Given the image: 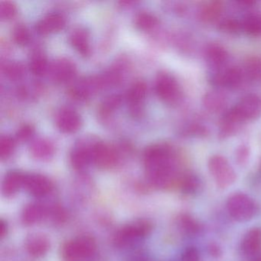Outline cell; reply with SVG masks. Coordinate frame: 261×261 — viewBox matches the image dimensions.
<instances>
[{"instance_id":"cell-43","label":"cell","mask_w":261,"mask_h":261,"mask_svg":"<svg viewBox=\"0 0 261 261\" xmlns=\"http://www.w3.org/2000/svg\"><path fill=\"white\" fill-rule=\"evenodd\" d=\"M207 249H208L209 253H210L212 256H215V257L221 256V253H222L221 249L220 248L219 246L216 244H211Z\"/></svg>"},{"instance_id":"cell-17","label":"cell","mask_w":261,"mask_h":261,"mask_svg":"<svg viewBox=\"0 0 261 261\" xmlns=\"http://www.w3.org/2000/svg\"><path fill=\"white\" fill-rule=\"evenodd\" d=\"M204 56L207 64L215 71L225 68L229 60V54L227 50L219 44L212 43L207 45L204 51Z\"/></svg>"},{"instance_id":"cell-27","label":"cell","mask_w":261,"mask_h":261,"mask_svg":"<svg viewBox=\"0 0 261 261\" xmlns=\"http://www.w3.org/2000/svg\"><path fill=\"white\" fill-rule=\"evenodd\" d=\"M178 227L180 230L189 236H195L202 230V226L191 215L184 214L178 218Z\"/></svg>"},{"instance_id":"cell-6","label":"cell","mask_w":261,"mask_h":261,"mask_svg":"<svg viewBox=\"0 0 261 261\" xmlns=\"http://www.w3.org/2000/svg\"><path fill=\"white\" fill-rule=\"evenodd\" d=\"M155 91L160 100L167 105H175L181 99L179 84L174 76L169 73H159L155 79Z\"/></svg>"},{"instance_id":"cell-7","label":"cell","mask_w":261,"mask_h":261,"mask_svg":"<svg viewBox=\"0 0 261 261\" xmlns=\"http://www.w3.org/2000/svg\"><path fill=\"white\" fill-rule=\"evenodd\" d=\"M98 141L96 137H85L75 143L70 155V160L74 169L83 170L93 163V150Z\"/></svg>"},{"instance_id":"cell-13","label":"cell","mask_w":261,"mask_h":261,"mask_svg":"<svg viewBox=\"0 0 261 261\" xmlns=\"http://www.w3.org/2000/svg\"><path fill=\"white\" fill-rule=\"evenodd\" d=\"M58 129L63 134H71L77 132L82 126V118L79 113L71 108H65L58 112L56 117Z\"/></svg>"},{"instance_id":"cell-20","label":"cell","mask_w":261,"mask_h":261,"mask_svg":"<svg viewBox=\"0 0 261 261\" xmlns=\"http://www.w3.org/2000/svg\"><path fill=\"white\" fill-rule=\"evenodd\" d=\"M25 174L19 171H11L6 175L2 185V192L7 198L13 197L24 188Z\"/></svg>"},{"instance_id":"cell-3","label":"cell","mask_w":261,"mask_h":261,"mask_svg":"<svg viewBox=\"0 0 261 261\" xmlns=\"http://www.w3.org/2000/svg\"><path fill=\"white\" fill-rule=\"evenodd\" d=\"M97 247V243L92 237H77L64 244L62 256L66 261L88 260L94 256Z\"/></svg>"},{"instance_id":"cell-38","label":"cell","mask_w":261,"mask_h":261,"mask_svg":"<svg viewBox=\"0 0 261 261\" xmlns=\"http://www.w3.org/2000/svg\"><path fill=\"white\" fill-rule=\"evenodd\" d=\"M48 218H51L55 223L65 222L67 219L66 211L59 205H54L49 207Z\"/></svg>"},{"instance_id":"cell-10","label":"cell","mask_w":261,"mask_h":261,"mask_svg":"<svg viewBox=\"0 0 261 261\" xmlns=\"http://www.w3.org/2000/svg\"><path fill=\"white\" fill-rule=\"evenodd\" d=\"M120 153L116 148L103 142L98 141L93 150V163L100 169H109L117 166Z\"/></svg>"},{"instance_id":"cell-36","label":"cell","mask_w":261,"mask_h":261,"mask_svg":"<svg viewBox=\"0 0 261 261\" xmlns=\"http://www.w3.org/2000/svg\"><path fill=\"white\" fill-rule=\"evenodd\" d=\"M13 39L17 45H22V46L27 45L30 41V31L25 25H16L13 30Z\"/></svg>"},{"instance_id":"cell-33","label":"cell","mask_w":261,"mask_h":261,"mask_svg":"<svg viewBox=\"0 0 261 261\" xmlns=\"http://www.w3.org/2000/svg\"><path fill=\"white\" fill-rule=\"evenodd\" d=\"M200 179L197 175L194 174H187L183 177L181 181V191L186 195H193L196 193L199 189Z\"/></svg>"},{"instance_id":"cell-26","label":"cell","mask_w":261,"mask_h":261,"mask_svg":"<svg viewBox=\"0 0 261 261\" xmlns=\"http://www.w3.org/2000/svg\"><path fill=\"white\" fill-rule=\"evenodd\" d=\"M243 69L247 81L258 82L261 85V56L250 58Z\"/></svg>"},{"instance_id":"cell-22","label":"cell","mask_w":261,"mask_h":261,"mask_svg":"<svg viewBox=\"0 0 261 261\" xmlns=\"http://www.w3.org/2000/svg\"><path fill=\"white\" fill-rule=\"evenodd\" d=\"M261 246V228L253 227L250 229L241 241V250L245 255L254 254Z\"/></svg>"},{"instance_id":"cell-19","label":"cell","mask_w":261,"mask_h":261,"mask_svg":"<svg viewBox=\"0 0 261 261\" xmlns=\"http://www.w3.org/2000/svg\"><path fill=\"white\" fill-rule=\"evenodd\" d=\"M49 207L41 203H31L25 206L22 212V222L27 225H33L48 218Z\"/></svg>"},{"instance_id":"cell-41","label":"cell","mask_w":261,"mask_h":261,"mask_svg":"<svg viewBox=\"0 0 261 261\" xmlns=\"http://www.w3.org/2000/svg\"><path fill=\"white\" fill-rule=\"evenodd\" d=\"M181 261H200V254L195 247H186L181 254Z\"/></svg>"},{"instance_id":"cell-35","label":"cell","mask_w":261,"mask_h":261,"mask_svg":"<svg viewBox=\"0 0 261 261\" xmlns=\"http://www.w3.org/2000/svg\"><path fill=\"white\" fill-rule=\"evenodd\" d=\"M218 29L221 31L230 34H234L238 32L242 31L241 21L238 20L233 18H225L218 22Z\"/></svg>"},{"instance_id":"cell-29","label":"cell","mask_w":261,"mask_h":261,"mask_svg":"<svg viewBox=\"0 0 261 261\" xmlns=\"http://www.w3.org/2000/svg\"><path fill=\"white\" fill-rule=\"evenodd\" d=\"M135 25L141 31L147 32L154 30L158 25V19L147 12H141L135 17Z\"/></svg>"},{"instance_id":"cell-5","label":"cell","mask_w":261,"mask_h":261,"mask_svg":"<svg viewBox=\"0 0 261 261\" xmlns=\"http://www.w3.org/2000/svg\"><path fill=\"white\" fill-rule=\"evenodd\" d=\"M207 166L211 175L220 189H227L236 181V172L225 157L213 155L209 159Z\"/></svg>"},{"instance_id":"cell-12","label":"cell","mask_w":261,"mask_h":261,"mask_svg":"<svg viewBox=\"0 0 261 261\" xmlns=\"http://www.w3.org/2000/svg\"><path fill=\"white\" fill-rule=\"evenodd\" d=\"M147 94V86L142 81L135 82L129 88L126 95L129 114L132 117H140L143 115V105Z\"/></svg>"},{"instance_id":"cell-39","label":"cell","mask_w":261,"mask_h":261,"mask_svg":"<svg viewBox=\"0 0 261 261\" xmlns=\"http://www.w3.org/2000/svg\"><path fill=\"white\" fill-rule=\"evenodd\" d=\"M250 158V148L247 144H241L236 149L235 160L239 166H244L247 164Z\"/></svg>"},{"instance_id":"cell-40","label":"cell","mask_w":261,"mask_h":261,"mask_svg":"<svg viewBox=\"0 0 261 261\" xmlns=\"http://www.w3.org/2000/svg\"><path fill=\"white\" fill-rule=\"evenodd\" d=\"M35 133V128L31 124H24L16 132V138L19 141H27Z\"/></svg>"},{"instance_id":"cell-16","label":"cell","mask_w":261,"mask_h":261,"mask_svg":"<svg viewBox=\"0 0 261 261\" xmlns=\"http://www.w3.org/2000/svg\"><path fill=\"white\" fill-rule=\"evenodd\" d=\"M25 248L29 254L33 257H42L50 249V241L43 233H33L25 240Z\"/></svg>"},{"instance_id":"cell-9","label":"cell","mask_w":261,"mask_h":261,"mask_svg":"<svg viewBox=\"0 0 261 261\" xmlns=\"http://www.w3.org/2000/svg\"><path fill=\"white\" fill-rule=\"evenodd\" d=\"M231 109L244 123L256 120L261 116V96L256 94H247Z\"/></svg>"},{"instance_id":"cell-32","label":"cell","mask_w":261,"mask_h":261,"mask_svg":"<svg viewBox=\"0 0 261 261\" xmlns=\"http://www.w3.org/2000/svg\"><path fill=\"white\" fill-rule=\"evenodd\" d=\"M121 95L114 94L107 97L100 105V114L103 117H108L116 111L122 103Z\"/></svg>"},{"instance_id":"cell-21","label":"cell","mask_w":261,"mask_h":261,"mask_svg":"<svg viewBox=\"0 0 261 261\" xmlns=\"http://www.w3.org/2000/svg\"><path fill=\"white\" fill-rule=\"evenodd\" d=\"M70 43L73 48L82 56H88L91 54L89 33L83 28H77L73 30L70 35Z\"/></svg>"},{"instance_id":"cell-44","label":"cell","mask_w":261,"mask_h":261,"mask_svg":"<svg viewBox=\"0 0 261 261\" xmlns=\"http://www.w3.org/2000/svg\"><path fill=\"white\" fill-rule=\"evenodd\" d=\"M7 231H8V225L7 221L2 219L0 221V238H5L7 236Z\"/></svg>"},{"instance_id":"cell-30","label":"cell","mask_w":261,"mask_h":261,"mask_svg":"<svg viewBox=\"0 0 261 261\" xmlns=\"http://www.w3.org/2000/svg\"><path fill=\"white\" fill-rule=\"evenodd\" d=\"M30 68L34 75L43 76L49 70L46 57L42 53H36L32 58Z\"/></svg>"},{"instance_id":"cell-4","label":"cell","mask_w":261,"mask_h":261,"mask_svg":"<svg viewBox=\"0 0 261 261\" xmlns=\"http://www.w3.org/2000/svg\"><path fill=\"white\" fill-rule=\"evenodd\" d=\"M226 207L231 218L239 222L250 221L258 212L256 203L250 196L241 192L230 195Z\"/></svg>"},{"instance_id":"cell-23","label":"cell","mask_w":261,"mask_h":261,"mask_svg":"<svg viewBox=\"0 0 261 261\" xmlns=\"http://www.w3.org/2000/svg\"><path fill=\"white\" fill-rule=\"evenodd\" d=\"M203 106L213 113L221 112L227 107V99L224 93L219 91H211L202 97Z\"/></svg>"},{"instance_id":"cell-24","label":"cell","mask_w":261,"mask_h":261,"mask_svg":"<svg viewBox=\"0 0 261 261\" xmlns=\"http://www.w3.org/2000/svg\"><path fill=\"white\" fill-rule=\"evenodd\" d=\"M30 153L36 160H48L54 155L55 146L48 140L39 138L34 140L30 145Z\"/></svg>"},{"instance_id":"cell-15","label":"cell","mask_w":261,"mask_h":261,"mask_svg":"<svg viewBox=\"0 0 261 261\" xmlns=\"http://www.w3.org/2000/svg\"><path fill=\"white\" fill-rule=\"evenodd\" d=\"M66 21L60 13H51L44 16L36 23V30L40 35H48L62 31L65 28Z\"/></svg>"},{"instance_id":"cell-8","label":"cell","mask_w":261,"mask_h":261,"mask_svg":"<svg viewBox=\"0 0 261 261\" xmlns=\"http://www.w3.org/2000/svg\"><path fill=\"white\" fill-rule=\"evenodd\" d=\"M247 80L243 68L231 66L215 71L211 77L212 85L219 88L238 89Z\"/></svg>"},{"instance_id":"cell-1","label":"cell","mask_w":261,"mask_h":261,"mask_svg":"<svg viewBox=\"0 0 261 261\" xmlns=\"http://www.w3.org/2000/svg\"><path fill=\"white\" fill-rule=\"evenodd\" d=\"M143 163L148 181L159 189L169 187L176 176L175 152L169 145L156 143L143 152Z\"/></svg>"},{"instance_id":"cell-42","label":"cell","mask_w":261,"mask_h":261,"mask_svg":"<svg viewBox=\"0 0 261 261\" xmlns=\"http://www.w3.org/2000/svg\"><path fill=\"white\" fill-rule=\"evenodd\" d=\"M207 129L201 125H193L186 129V134L192 137H204L207 134Z\"/></svg>"},{"instance_id":"cell-2","label":"cell","mask_w":261,"mask_h":261,"mask_svg":"<svg viewBox=\"0 0 261 261\" xmlns=\"http://www.w3.org/2000/svg\"><path fill=\"white\" fill-rule=\"evenodd\" d=\"M152 230V225L146 220H137L122 227L116 232L114 244L120 249L130 248L143 241Z\"/></svg>"},{"instance_id":"cell-34","label":"cell","mask_w":261,"mask_h":261,"mask_svg":"<svg viewBox=\"0 0 261 261\" xmlns=\"http://www.w3.org/2000/svg\"><path fill=\"white\" fill-rule=\"evenodd\" d=\"M14 140L10 136L4 135L0 137V158L1 160H7L11 156L14 152Z\"/></svg>"},{"instance_id":"cell-18","label":"cell","mask_w":261,"mask_h":261,"mask_svg":"<svg viewBox=\"0 0 261 261\" xmlns=\"http://www.w3.org/2000/svg\"><path fill=\"white\" fill-rule=\"evenodd\" d=\"M244 122L233 112V110H229L221 118L219 126V137L221 139H227L238 134Z\"/></svg>"},{"instance_id":"cell-14","label":"cell","mask_w":261,"mask_h":261,"mask_svg":"<svg viewBox=\"0 0 261 261\" xmlns=\"http://www.w3.org/2000/svg\"><path fill=\"white\" fill-rule=\"evenodd\" d=\"M49 74L56 83H65L73 79L76 74L74 62L67 58H59L49 66Z\"/></svg>"},{"instance_id":"cell-45","label":"cell","mask_w":261,"mask_h":261,"mask_svg":"<svg viewBox=\"0 0 261 261\" xmlns=\"http://www.w3.org/2000/svg\"><path fill=\"white\" fill-rule=\"evenodd\" d=\"M254 261H261V258H259V259H256V260Z\"/></svg>"},{"instance_id":"cell-25","label":"cell","mask_w":261,"mask_h":261,"mask_svg":"<svg viewBox=\"0 0 261 261\" xmlns=\"http://www.w3.org/2000/svg\"><path fill=\"white\" fill-rule=\"evenodd\" d=\"M241 25L242 31L249 36L261 37V14L247 15L241 20Z\"/></svg>"},{"instance_id":"cell-37","label":"cell","mask_w":261,"mask_h":261,"mask_svg":"<svg viewBox=\"0 0 261 261\" xmlns=\"http://www.w3.org/2000/svg\"><path fill=\"white\" fill-rule=\"evenodd\" d=\"M17 13V9L14 3L10 1L0 2V18L4 20L13 19Z\"/></svg>"},{"instance_id":"cell-28","label":"cell","mask_w":261,"mask_h":261,"mask_svg":"<svg viewBox=\"0 0 261 261\" xmlns=\"http://www.w3.org/2000/svg\"><path fill=\"white\" fill-rule=\"evenodd\" d=\"M223 7L220 2H211L201 7L199 17L204 22H212L218 20L221 16Z\"/></svg>"},{"instance_id":"cell-31","label":"cell","mask_w":261,"mask_h":261,"mask_svg":"<svg viewBox=\"0 0 261 261\" xmlns=\"http://www.w3.org/2000/svg\"><path fill=\"white\" fill-rule=\"evenodd\" d=\"M3 72L7 79L12 81L19 80L25 74V69L21 62H7L3 67Z\"/></svg>"},{"instance_id":"cell-11","label":"cell","mask_w":261,"mask_h":261,"mask_svg":"<svg viewBox=\"0 0 261 261\" xmlns=\"http://www.w3.org/2000/svg\"><path fill=\"white\" fill-rule=\"evenodd\" d=\"M24 189L32 196L42 198L51 193L53 184L49 178L41 174H25Z\"/></svg>"}]
</instances>
